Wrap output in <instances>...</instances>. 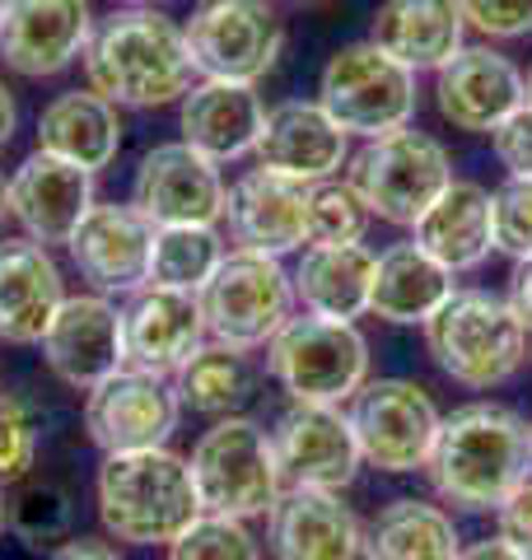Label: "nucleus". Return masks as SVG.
<instances>
[{
	"label": "nucleus",
	"mask_w": 532,
	"mask_h": 560,
	"mask_svg": "<svg viewBox=\"0 0 532 560\" xmlns=\"http://www.w3.org/2000/svg\"><path fill=\"white\" fill-rule=\"evenodd\" d=\"M425 477L453 510H500L513 490L532 481L528 420L500 401H467L453 416H443Z\"/></svg>",
	"instance_id": "nucleus-1"
},
{
	"label": "nucleus",
	"mask_w": 532,
	"mask_h": 560,
	"mask_svg": "<svg viewBox=\"0 0 532 560\" xmlns=\"http://www.w3.org/2000/svg\"><path fill=\"white\" fill-rule=\"evenodd\" d=\"M89 90L108 98L113 108H164L192 90V51L183 24L159 10H122L94 28L84 51Z\"/></svg>",
	"instance_id": "nucleus-2"
},
{
	"label": "nucleus",
	"mask_w": 532,
	"mask_h": 560,
	"mask_svg": "<svg viewBox=\"0 0 532 560\" xmlns=\"http://www.w3.org/2000/svg\"><path fill=\"white\" fill-rule=\"evenodd\" d=\"M99 518L108 537L127 547H169L201 518L187 458L169 448L103 453L99 467Z\"/></svg>",
	"instance_id": "nucleus-3"
},
{
	"label": "nucleus",
	"mask_w": 532,
	"mask_h": 560,
	"mask_svg": "<svg viewBox=\"0 0 532 560\" xmlns=\"http://www.w3.org/2000/svg\"><path fill=\"white\" fill-rule=\"evenodd\" d=\"M425 346L443 378L463 388H500L528 364L532 337L513 318L509 300L490 290H453L443 308L425 323Z\"/></svg>",
	"instance_id": "nucleus-4"
},
{
	"label": "nucleus",
	"mask_w": 532,
	"mask_h": 560,
	"mask_svg": "<svg viewBox=\"0 0 532 560\" xmlns=\"http://www.w3.org/2000/svg\"><path fill=\"white\" fill-rule=\"evenodd\" d=\"M192 486H197L201 514L220 518H262L286 490L280 477L271 430H262L253 416H220L187 458Z\"/></svg>",
	"instance_id": "nucleus-5"
},
{
	"label": "nucleus",
	"mask_w": 532,
	"mask_h": 560,
	"mask_svg": "<svg viewBox=\"0 0 532 560\" xmlns=\"http://www.w3.org/2000/svg\"><path fill=\"white\" fill-rule=\"evenodd\" d=\"M449 183V150L416 127H397L365 140L346 164V187L360 197V206L388 224H402V230H416V220L439 201V191Z\"/></svg>",
	"instance_id": "nucleus-6"
},
{
	"label": "nucleus",
	"mask_w": 532,
	"mask_h": 560,
	"mask_svg": "<svg viewBox=\"0 0 532 560\" xmlns=\"http://www.w3.org/2000/svg\"><path fill=\"white\" fill-rule=\"evenodd\" d=\"M206 337L229 350H262L294 318V280L280 257L234 248L197 290Z\"/></svg>",
	"instance_id": "nucleus-7"
},
{
	"label": "nucleus",
	"mask_w": 532,
	"mask_h": 560,
	"mask_svg": "<svg viewBox=\"0 0 532 560\" xmlns=\"http://www.w3.org/2000/svg\"><path fill=\"white\" fill-rule=\"evenodd\" d=\"M266 370L290 401H313V407H342L369 378V341L355 323L332 318H290L266 346Z\"/></svg>",
	"instance_id": "nucleus-8"
},
{
	"label": "nucleus",
	"mask_w": 532,
	"mask_h": 560,
	"mask_svg": "<svg viewBox=\"0 0 532 560\" xmlns=\"http://www.w3.org/2000/svg\"><path fill=\"white\" fill-rule=\"evenodd\" d=\"M317 103L346 136L374 140L383 131L412 127L416 113V75L397 66L374 43H346L336 47L323 75H317Z\"/></svg>",
	"instance_id": "nucleus-9"
},
{
	"label": "nucleus",
	"mask_w": 532,
	"mask_h": 560,
	"mask_svg": "<svg viewBox=\"0 0 532 560\" xmlns=\"http://www.w3.org/2000/svg\"><path fill=\"white\" fill-rule=\"evenodd\" d=\"M346 420L360 444V458L393 477L425 471L443 425L430 388L416 378H365V388L350 397Z\"/></svg>",
	"instance_id": "nucleus-10"
},
{
	"label": "nucleus",
	"mask_w": 532,
	"mask_h": 560,
	"mask_svg": "<svg viewBox=\"0 0 532 560\" xmlns=\"http://www.w3.org/2000/svg\"><path fill=\"white\" fill-rule=\"evenodd\" d=\"M183 33L201 80L257 84L286 47V24L271 0H201Z\"/></svg>",
	"instance_id": "nucleus-11"
},
{
	"label": "nucleus",
	"mask_w": 532,
	"mask_h": 560,
	"mask_svg": "<svg viewBox=\"0 0 532 560\" xmlns=\"http://www.w3.org/2000/svg\"><path fill=\"white\" fill-rule=\"evenodd\" d=\"M183 401L164 374L146 370H117L89 388L84 401V430L103 453H140V448H169Z\"/></svg>",
	"instance_id": "nucleus-12"
},
{
	"label": "nucleus",
	"mask_w": 532,
	"mask_h": 560,
	"mask_svg": "<svg viewBox=\"0 0 532 560\" xmlns=\"http://www.w3.org/2000/svg\"><path fill=\"white\" fill-rule=\"evenodd\" d=\"M229 187L220 178V164L192 150L187 140H169L154 145L136 168L131 206L146 215L154 230H173V224H220L224 220Z\"/></svg>",
	"instance_id": "nucleus-13"
},
{
	"label": "nucleus",
	"mask_w": 532,
	"mask_h": 560,
	"mask_svg": "<svg viewBox=\"0 0 532 560\" xmlns=\"http://www.w3.org/2000/svg\"><path fill=\"white\" fill-rule=\"evenodd\" d=\"M43 360L70 388H99L103 378L127 370V337H122V308L108 294H66L57 318L43 331Z\"/></svg>",
	"instance_id": "nucleus-14"
},
{
	"label": "nucleus",
	"mask_w": 532,
	"mask_h": 560,
	"mask_svg": "<svg viewBox=\"0 0 532 560\" xmlns=\"http://www.w3.org/2000/svg\"><path fill=\"white\" fill-rule=\"evenodd\" d=\"M271 448L286 486H313V490H346L365 463L346 411L313 407V401H294L290 411H280L271 430Z\"/></svg>",
	"instance_id": "nucleus-15"
},
{
	"label": "nucleus",
	"mask_w": 532,
	"mask_h": 560,
	"mask_svg": "<svg viewBox=\"0 0 532 560\" xmlns=\"http://www.w3.org/2000/svg\"><path fill=\"white\" fill-rule=\"evenodd\" d=\"M89 38H94L89 0H5L0 61L28 80H43L80 61Z\"/></svg>",
	"instance_id": "nucleus-16"
},
{
	"label": "nucleus",
	"mask_w": 532,
	"mask_h": 560,
	"mask_svg": "<svg viewBox=\"0 0 532 560\" xmlns=\"http://www.w3.org/2000/svg\"><path fill=\"white\" fill-rule=\"evenodd\" d=\"M150 243L154 224L131 201H94L66 248L99 294H136L150 280Z\"/></svg>",
	"instance_id": "nucleus-17"
},
{
	"label": "nucleus",
	"mask_w": 532,
	"mask_h": 560,
	"mask_svg": "<svg viewBox=\"0 0 532 560\" xmlns=\"http://www.w3.org/2000/svg\"><path fill=\"white\" fill-rule=\"evenodd\" d=\"M523 103V70L495 47H463L449 66L435 70V108L458 131L490 136Z\"/></svg>",
	"instance_id": "nucleus-18"
},
{
	"label": "nucleus",
	"mask_w": 532,
	"mask_h": 560,
	"mask_svg": "<svg viewBox=\"0 0 532 560\" xmlns=\"http://www.w3.org/2000/svg\"><path fill=\"white\" fill-rule=\"evenodd\" d=\"M276 560H365V528L342 490L286 486L266 514Z\"/></svg>",
	"instance_id": "nucleus-19"
},
{
	"label": "nucleus",
	"mask_w": 532,
	"mask_h": 560,
	"mask_svg": "<svg viewBox=\"0 0 532 560\" xmlns=\"http://www.w3.org/2000/svg\"><path fill=\"white\" fill-rule=\"evenodd\" d=\"M253 154H257V168L317 187V183H332L336 173H346L350 136L323 113V103L290 98L266 108V127Z\"/></svg>",
	"instance_id": "nucleus-20"
},
{
	"label": "nucleus",
	"mask_w": 532,
	"mask_h": 560,
	"mask_svg": "<svg viewBox=\"0 0 532 560\" xmlns=\"http://www.w3.org/2000/svg\"><path fill=\"white\" fill-rule=\"evenodd\" d=\"M309 191L313 187L280 178V173L247 168L224 197L229 238H234L239 248L266 253V257H286L294 248H309Z\"/></svg>",
	"instance_id": "nucleus-21"
},
{
	"label": "nucleus",
	"mask_w": 532,
	"mask_h": 560,
	"mask_svg": "<svg viewBox=\"0 0 532 560\" xmlns=\"http://www.w3.org/2000/svg\"><path fill=\"white\" fill-rule=\"evenodd\" d=\"M122 337H127V364L146 374L173 378L206 346L201 300L187 290L146 285L122 308Z\"/></svg>",
	"instance_id": "nucleus-22"
},
{
	"label": "nucleus",
	"mask_w": 532,
	"mask_h": 560,
	"mask_svg": "<svg viewBox=\"0 0 532 560\" xmlns=\"http://www.w3.org/2000/svg\"><path fill=\"white\" fill-rule=\"evenodd\" d=\"M94 206V173L57 160L47 150H33L28 160L10 173V215L24 224L33 243H70L80 220Z\"/></svg>",
	"instance_id": "nucleus-23"
},
{
	"label": "nucleus",
	"mask_w": 532,
	"mask_h": 560,
	"mask_svg": "<svg viewBox=\"0 0 532 560\" xmlns=\"http://www.w3.org/2000/svg\"><path fill=\"white\" fill-rule=\"evenodd\" d=\"M262 127H266V103L257 84L201 80L177 98V131H183L192 150H201L216 164L247 160L262 140Z\"/></svg>",
	"instance_id": "nucleus-24"
},
{
	"label": "nucleus",
	"mask_w": 532,
	"mask_h": 560,
	"mask_svg": "<svg viewBox=\"0 0 532 560\" xmlns=\"http://www.w3.org/2000/svg\"><path fill=\"white\" fill-rule=\"evenodd\" d=\"M66 304V280L51 253L33 238L0 243V341L33 346Z\"/></svg>",
	"instance_id": "nucleus-25"
},
{
	"label": "nucleus",
	"mask_w": 532,
	"mask_h": 560,
	"mask_svg": "<svg viewBox=\"0 0 532 560\" xmlns=\"http://www.w3.org/2000/svg\"><path fill=\"white\" fill-rule=\"evenodd\" d=\"M463 33L467 24L458 0H383L369 24V43L420 75L449 66L463 51Z\"/></svg>",
	"instance_id": "nucleus-26"
},
{
	"label": "nucleus",
	"mask_w": 532,
	"mask_h": 560,
	"mask_svg": "<svg viewBox=\"0 0 532 560\" xmlns=\"http://www.w3.org/2000/svg\"><path fill=\"white\" fill-rule=\"evenodd\" d=\"M374 261L365 243H309L294 267V300L313 318L355 323L369 313V290H374Z\"/></svg>",
	"instance_id": "nucleus-27"
},
{
	"label": "nucleus",
	"mask_w": 532,
	"mask_h": 560,
	"mask_svg": "<svg viewBox=\"0 0 532 560\" xmlns=\"http://www.w3.org/2000/svg\"><path fill=\"white\" fill-rule=\"evenodd\" d=\"M412 238L453 276L476 271L495 253L490 234V191L472 178H453L439 191V201L416 220Z\"/></svg>",
	"instance_id": "nucleus-28"
},
{
	"label": "nucleus",
	"mask_w": 532,
	"mask_h": 560,
	"mask_svg": "<svg viewBox=\"0 0 532 560\" xmlns=\"http://www.w3.org/2000/svg\"><path fill=\"white\" fill-rule=\"evenodd\" d=\"M449 294H453V271L435 261L416 238H406L379 253L369 313L393 327H425Z\"/></svg>",
	"instance_id": "nucleus-29"
},
{
	"label": "nucleus",
	"mask_w": 532,
	"mask_h": 560,
	"mask_svg": "<svg viewBox=\"0 0 532 560\" xmlns=\"http://www.w3.org/2000/svg\"><path fill=\"white\" fill-rule=\"evenodd\" d=\"M38 150L57 154V160L76 164L84 173H99L122 150V117L94 90H66L38 117Z\"/></svg>",
	"instance_id": "nucleus-30"
},
{
	"label": "nucleus",
	"mask_w": 532,
	"mask_h": 560,
	"mask_svg": "<svg viewBox=\"0 0 532 560\" xmlns=\"http://www.w3.org/2000/svg\"><path fill=\"white\" fill-rule=\"evenodd\" d=\"M463 537L443 504L430 500H393L365 528V560H458Z\"/></svg>",
	"instance_id": "nucleus-31"
},
{
	"label": "nucleus",
	"mask_w": 532,
	"mask_h": 560,
	"mask_svg": "<svg viewBox=\"0 0 532 560\" xmlns=\"http://www.w3.org/2000/svg\"><path fill=\"white\" fill-rule=\"evenodd\" d=\"M253 364L243 350H229L206 341L183 370L173 374V393L183 407L201 416H234L247 397H253Z\"/></svg>",
	"instance_id": "nucleus-32"
},
{
	"label": "nucleus",
	"mask_w": 532,
	"mask_h": 560,
	"mask_svg": "<svg viewBox=\"0 0 532 560\" xmlns=\"http://www.w3.org/2000/svg\"><path fill=\"white\" fill-rule=\"evenodd\" d=\"M220 261H224V243L216 234V224H173V230H154L146 285L197 294Z\"/></svg>",
	"instance_id": "nucleus-33"
},
{
	"label": "nucleus",
	"mask_w": 532,
	"mask_h": 560,
	"mask_svg": "<svg viewBox=\"0 0 532 560\" xmlns=\"http://www.w3.org/2000/svg\"><path fill=\"white\" fill-rule=\"evenodd\" d=\"M169 560H262V541L247 533L243 518L201 514L169 541Z\"/></svg>",
	"instance_id": "nucleus-34"
},
{
	"label": "nucleus",
	"mask_w": 532,
	"mask_h": 560,
	"mask_svg": "<svg viewBox=\"0 0 532 560\" xmlns=\"http://www.w3.org/2000/svg\"><path fill=\"white\" fill-rule=\"evenodd\" d=\"M369 210L346 183H317L309 191V243H360Z\"/></svg>",
	"instance_id": "nucleus-35"
},
{
	"label": "nucleus",
	"mask_w": 532,
	"mask_h": 560,
	"mask_svg": "<svg viewBox=\"0 0 532 560\" xmlns=\"http://www.w3.org/2000/svg\"><path fill=\"white\" fill-rule=\"evenodd\" d=\"M490 234L495 253L513 261L532 257V178H505L490 191Z\"/></svg>",
	"instance_id": "nucleus-36"
},
{
	"label": "nucleus",
	"mask_w": 532,
	"mask_h": 560,
	"mask_svg": "<svg viewBox=\"0 0 532 560\" xmlns=\"http://www.w3.org/2000/svg\"><path fill=\"white\" fill-rule=\"evenodd\" d=\"M38 463V420L14 397H0V486L24 481Z\"/></svg>",
	"instance_id": "nucleus-37"
},
{
	"label": "nucleus",
	"mask_w": 532,
	"mask_h": 560,
	"mask_svg": "<svg viewBox=\"0 0 532 560\" xmlns=\"http://www.w3.org/2000/svg\"><path fill=\"white\" fill-rule=\"evenodd\" d=\"M463 24L490 43H513L532 33V0H458Z\"/></svg>",
	"instance_id": "nucleus-38"
},
{
	"label": "nucleus",
	"mask_w": 532,
	"mask_h": 560,
	"mask_svg": "<svg viewBox=\"0 0 532 560\" xmlns=\"http://www.w3.org/2000/svg\"><path fill=\"white\" fill-rule=\"evenodd\" d=\"M490 150L509 168V178H532V108L528 103L490 131Z\"/></svg>",
	"instance_id": "nucleus-39"
},
{
	"label": "nucleus",
	"mask_w": 532,
	"mask_h": 560,
	"mask_svg": "<svg viewBox=\"0 0 532 560\" xmlns=\"http://www.w3.org/2000/svg\"><path fill=\"white\" fill-rule=\"evenodd\" d=\"M495 537L500 541H509L513 551H519L523 560H532V481H523L513 495L495 510Z\"/></svg>",
	"instance_id": "nucleus-40"
},
{
	"label": "nucleus",
	"mask_w": 532,
	"mask_h": 560,
	"mask_svg": "<svg viewBox=\"0 0 532 560\" xmlns=\"http://www.w3.org/2000/svg\"><path fill=\"white\" fill-rule=\"evenodd\" d=\"M509 308H513V318L523 323V331L532 337V257L528 261H513V276H509Z\"/></svg>",
	"instance_id": "nucleus-41"
},
{
	"label": "nucleus",
	"mask_w": 532,
	"mask_h": 560,
	"mask_svg": "<svg viewBox=\"0 0 532 560\" xmlns=\"http://www.w3.org/2000/svg\"><path fill=\"white\" fill-rule=\"evenodd\" d=\"M47 560H122V551L113 547V541H103V537H70Z\"/></svg>",
	"instance_id": "nucleus-42"
},
{
	"label": "nucleus",
	"mask_w": 532,
	"mask_h": 560,
	"mask_svg": "<svg viewBox=\"0 0 532 560\" xmlns=\"http://www.w3.org/2000/svg\"><path fill=\"white\" fill-rule=\"evenodd\" d=\"M458 560H523V556L513 551L509 541H500V537H486V541H467V547L458 551Z\"/></svg>",
	"instance_id": "nucleus-43"
},
{
	"label": "nucleus",
	"mask_w": 532,
	"mask_h": 560,
	"mask_svg": "<svg viewBox=\"0 0 532 560\" xmlns=\"http://www.w3.org/2000/svg\"><path fill=\"white\" fill-rule=\"evenodd\" d=\"M14 121H20V108H14V94L0 84V150L10 145V136H14Z\"/></svg>",
	"instance_id": "nucleus-44"
},
{
	"label": "nucleus",
	"mask_w": 532,
	"mask_h": 560,
	"mask_svg": "<svg viewBox=\"0 0 532 560\" xmlns=\"http://www.w3.org/2000/svg\"><path fill=\"white\" fill-rule=\"evenodd\" d=\"M5 215H10V178L0 173V220H5Z\"/></svg>",
	"instance_id": "nucleus-45"
},
{
	"label": "nucleus",
	"mask_w": 532,
	"mask_h": 560,
	"mask_svg": "<svg viewBox=\"0 0 532 560\" xmlns=\"http://www.w3.org/2000/svg\"><path fill=\"white\" fill-rule=\"evenodd\" d=\"M523 90H528V108H532V66H528V75H523Z\"/></svg>",
	"instance_id": "nucleus-46"
},
{
	"label": "nucleus",
	"mask_w": 532,
	"mask_h": 560,
	"mask_svg": "<svg viewBox=\"0 0 532 560\" xmlns=\"http://www.w3.org/2000/svg\"><path fill=\"white\" fill-rule=\"evenodd\" d=\"M0 528H5V486H0Z\"/></svg>",
	"instance_id": "nucleus-47"
},
{
	"label": "nucleus",
	"mask_w": 532,
	"mask_h": 560,
	"mask_svg": "<svg viewBox=\"0 0 532 560\" xmlns=\"http://www.w3.org/2000/svg\"><path fill=\"white\" fill-rule=\"evenodd\" d=\"M286 5H317V0H286Z\"/></svg>",
	"instance_id": "nucleus-48"
},
{
	"label": "nucleus",
	"mask_w": 532,
	"mask_h": 560,
	"mask_svg": "<svg viewBox=\"0 0 532 560\" xmlns=\"http://www.w3.org/2000/svg\"><path fill=\"white\" fill-rule=\"evenodd\" d=\"M127 5H154V0H127Z\"/></svg>",
	"instance_id": "nucleus-49"
},
{
	"label": "nucleus",
	"mask_w": 532,
	"mask_h": 560,
	"mask_svg": "<svg viewBox=\"0 0 532 560\" xmlns=\"http://www.w3.org/2000/svg\"><path fill=\"white\" fill-rule=\"evenodd\" d=\"M0 20H5V0H0Z\"/></svg>",
	"instance_id": "nucleus-50"
},
{
	"label": "nucleus",
	"mask_w": 532,
	"mask_h": 560,
	"mask_svg": "<svg viewBox=\"0 0 532 560\" xmlns=\"http://www.w3.org/2000/svg\"><path fill=\"white\" fill-rule=\"evenodd\" d=\"M528 440H532V416H528Z\"/></svg>",
	"instance_id": "nucleus-51"
},
{
	"label": "nucleus",
	"mask_w": 532,
	"mask_h": 560,
	"mask_svg": "<svg viewBox=\"0 0 532 560\" xmlns=\"http://www.w3.org/2000/svg\"><path fill=\"white\" fill-rule=\"evenodd\" d=\"M528 360H532V346H528Z\"/></svg>",
	"instance_id": "nucleus-52"
}]
</instances>
